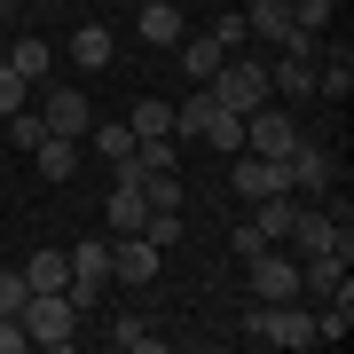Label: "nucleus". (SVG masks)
Masks as SVG:
<instances>
[{
  "label": "nucleus",
  "instance_id": "nucleus-1",
  "mask_svg": "<svg viewBox=\"0 0 354 354\" xmlns=\"http://www.w3.org/2000/svg\"><path fill=\"white\" fill-rule=\"evenodd\" d=\"M283 244H291V260H315V252L354 260V205H339V197H299V205H291Z\"/></svg>",
  "mask_w": 354,
  "mask_h": 354
},
{
  "label": "nucleus",
  "instance_id": "nucleus-2",
  "mask_svg": "<svg viewBox=\"0 0 354 354\" xmlns=\"http://www.w3.org/2000/svg\"><path fill=\"white\" fill-rule=\"evenodd\" d=\"M79 330H87V315H79L71 291H32V299H24V339L32 346H55V354H64Z\"/></svg>",
  "mask_w": 354,
  "mask_h": 354
},
{
  "label": "nucleus",
  "instance_id": "nucleus-3",
  "mask_svg": "<svg viewBox=\"0 0 354 354\" xmlns=\"http://www.w3.org/2000/svg\"><path fill=\"white\" fill-rule=\"evenodd\" d=\"M205 95H213L221 111H236V118H244V111H260V102H268V64H260V55H244V48H236V55H221V71L205 79Z\"/></svg>",
  "mask_w": 354,
  "mask_h": 354
},
{
  "label": "nucleus",
  "instance_id": "nucleus-4",
  "mask_svg": "<svg viewBox=\"0 0 354 354\" xmlns=\"http://www.w3.org/2000/svg\"><path fill=\"white\" fill-rule=\"evenodd\" d=\"M244 150H260V158H291V150H299V118H291V102L268 95L260 111H244Z\"/></svg>",
  "mask_w": 354,
  "mask_h": 354
},
{
  "label": "nucleus",
  "instance_id": "nucleus-5",
  "mask_svg": "<svg viewBox=\"0 0 354 354\" xmlns=\"http://www.w3.org/2000/svg\"><path fill=\"white\" fill-rule=\"evenodd\" d=\"M64 260H71V283H64V291L79 299V315H87L102 291H111V236H79Z\"/></svg>",
  "mask_w": 354,
  "mask_h": 354
},
{
  "label": "nucleus",
  "instance_id": "nucleus-6",
  "mask_svg": "<svg viewBox=\"0 0 354 354\" xmlns=\"http://www.w3.org/2000/svg\"><path fill=\"white\" fill-rule=\"evenodd\" d=\"M244 291H252V299H299V260H291L283 244H260V252L244 260Z\"/></svg>",
  "mask_w": 354,
  "mask_h": 354
},
{
  "label": "nucleus",
  "instance_id": "nucleus-7",
  "mask_svg": "<svg viewBox=\"0 0 354 354\" xmlns=\"http://www.w3.org/2000/svg\"><path fill=\"white\" fill-rule=\"evenodd\" d=\"M283 174H291V197H330L339 189V158H330L323 142H307V134H299V150L283 158Z\"/></svg>",
  "mask_w": 354,
  "mask_h": 354
},
{
  "label": "nucleus",
  "instance_id": "nucleus-8",
  "mask_svg": "<svg viewBox=\"0 0 354 354\" xmlns=\"http://www.w3.org/2000/svg\"><path fill=\"white\" fill-rule=\"evenodd\" d=\"M228 189H236L244 205H260V197H291V174H283V158L236 150V174H228Z\"/></svg>",
  "mask_w": 354,
  "mask_h": 354
},
{
  "label": "nucleus",
  "instance_id": "nucleus-9",
  "mask_svg": "<svg viewBox=\"0 0 354 354\" xmlns=\"http://www.w3.org/2000/svg\"><path fill=\"white\" fill-rule=\"evenodd\" d=\"M354 260L339 252H315V260H299V299L307 307H323V299H354V276H346Z\"/></svg>",
  "mask_w": 354,
  "mask_h": 354
},
{
  "label": "nucleus",
  "instance_id": "nucleus-10",
  "mask_svg": "<svg viewBox=\"0 0 354 354\" xmlns=\"http://www.w3.org/2000/svg\"><path fill=\"white\" fill-rule=\"evenodd\" d=\"M244 32H252L260 48H276V55H283V48H299V39H307L299 24H291V8H283V0H244Z\"/></svg>",
  "mask_w": 354,
  "mask_h": 354
},
{
  "label": "nucleus",
  "instance_id": "nucleus-11",
  "mask_svg": "<svg viewBox=\"0 0 354 354\" xmlns=\"http://www.w3.org/2000/svg\"><path fill=\"white\" fill-rule=\"evenodd\" d=\"M39 118H48V134H64V142H87V127H95V111H87L79 87H48L39 95Z\"/></svg>",
  "mask_w": 354,
  "mask_h": 354
},
{
  "label": "nucleus",
  "instance_id": "nucleus-12",
  "mask_svg": "<svg viewBox=\"0 0 354 354\" xmlns=\"http://www.w3.org/2000/svg\"><path fill=\"white\" fill-rule=\"evenodd\" d=\"M142 39H150V48H174L181 32H189V8H181V0H142Z\"/></svg>",
  "mask_w": 354,
  "mask_h": 354
},
{
  "label": "nucleus",
  "instance_id": "nucleus-13",
  "mask_svg": "<svg viewBox=\"0 0 354 354\" xmlns=\"http://www.w3.org/2000/svg\"><path fill=\"white\" fill-rule=\"evenodd\" d=\"M174 48H181V71H189V79H197V87H205V79H213V71H221V55H228V48H221V39H213V32H181V39H174Z\"/></svg>",
  "mask_w": 354,
  "mask_h": 354
},
{
  "label": "nucleus",
  "instance_id": "nucleus-14",
  "mask_svg": "<svg viewBox=\"0 0 354 354\" xmlns=\"http://www.w3.org/2000/svg\"><path fill=\"white\" fill-rule=\"evenodd\" d=\"M102 339H111L118 354H158V346H165V330H158L150 315H118L111 330H102Z\"/></svg>",
  "mask_w": 354,
  "mask_h": 354
},
{
  "label": "nucleus",
  "instance_id": "nucleus-15",
  "mask_svg": "<svg viewBox=\"0 0 354 354\" xmlns=\"http://www.w3.org/2000/svg\"><path fill=\"white\" fill-rule=\"evenodd\" d=\"M346 87H354V55H346V48H330V39H323V55H315V95L346 102Z\"/></svg>",
  "mask_w": 354,
  "mask_h": 354
},
{
  "label": "nucleus",
  "instance_id": "nucleus-16",
  "mask_svg": "<svg viewBox=\"0 0 354 354\" xmlns=\"http://www.w3.org/2000/svg\"><path fill=\"white\" fill-rule=\"evenodd\" d=\"M111 55H118L111 24H79V32H71V64H79V71H102Z\"/></svg>",
  "mask_w": 354,
  "mask_h": 354
},
{
  "label": "nucleus",
  "instance_id": "nucleus-17",
  "mask_svg": "<svg viewBox=\"0 0 354 354\" xmlns=\"http://www.w3.org/2000/svg\"><path fill=\"white\" fill-rule=\"evenodd\" d=\"M32 165H39V181H71L79 174V142H64V134H48L32 150Z\"/></svg>",
  "mask_w": 354,
  "mask_h": 354
},
{
  "label": "nucleus",
  "instance_id": "nucleus-18",
  "mask_svg": "<svg viewBox=\"0 0 354 354\" xmlns=\"http://www.w3.org/2000/svg\"><path fill=\"white\" fill-rule=\"evenodd\" d=\"M205 127H213V95L197 87V95L174 102V142H205Z\"/></svg>",
  "mask_w": 354,
  "mask_h": 354
},
{
  "label": "nucleus",
  "instance_id": "nucleus-19",
  "mask_svg": "<svg viewBox=\"0 0 354 354\" xmlns=\"http://www.w3.org/2000/svg\"><path fill=\"white\" fill-rule=\"evenodd\" d=\"M87 142H95V158H102V165H127V158H134V127H127V118H111V127H87Z\"/></svg>",
  "mask_w": 354,
  "mask_h": 354
},
{
  "label": "nucleus",
  "instance_id": "nucleus-20",
  "mask_svg": "<svg viewBox=\"0 0 354 354\" xmlns=\"http://www.w3.org/2000/svg\"><path fill=\"white\" fill-rule=\"evenodd\" d=\"M71 283V260L64 252H32L24 260V291H64Z\"/></svg>",
  "mask_w": 354,
  "mask_h": 354
},
{
  "label": "nucleus",
  "instance_id": "nucleus-21",
  "mask_svg": "<svg viewBox=\"0 0 354 354\" xmlns=\"http://www.w3.org/2000/svg\"><path fill=\"white\" fill-rule=\"evenodd\" d=\"M127 127H134V142H150V134H174V102H158V95H142L134 111H127Z\"/></svg>",
  "mask_w": 354,
  "mask_h": 354
},
{
  "label": "nucleus",
  "instance_id": "nucleus-22",
  "mask_svg": "<svg viewBox=\"0 0 354 354\" xmlns=\"http://www.w3.org/2000/svg\"><path fill=\"white\" fill-rule=\"evenodd\" d=\"M8 71H24V79H48V71H55V48H48V39H32V32H24V39L8 48Z\"/></svg>",
  "mask_w": 354,
  "mask_h": 354
},
{
  "label": "nucleus",
  "instance_id": "nucleus-23",
  "mask_svg": "<svg viewBox=\"0 0 354 354\" xmlns=\"http://www.w3.org/2000/svg\"><path fill=\"white\" fill-rule=\"evenodd\" d=\"M142 205H174V213H181V205H189V181H181V165H174V174H142Z\"/></svg>",
  "mask_w": 354,
  "mask_h": 354
},
{
  "label": "nucleus",
  "instance_id": "nucleus-24",
  "mask_svg": "<svg viewBox=\"0 0 354 354\" xmlns=\"http://www.w3.org/2000/svg\"><path fill=\"white\" fill-rule=\"evenodd\" d=\"M291 205H299V197H260V205H252V228H260L268 244H283V228H291Z\"/></svg>",
  "mask_w": 354,
  "mask_h": 354
},
{
  "label": "nucleus",
  "instance_id": "nucleus-25",
  "mask_svg": "<svg viewBox=\"0 0 354 354\" xmlns=\"http://www.w3.org/2000/svg\"><path fill=\"white\" fill-rule=\"evenodd\" d=\"M213 39H221L228 55H236V48H252V32H244V8H236V0H221V8H213Z\"/></svg>",
  "mask_w": 354,
  "mask_h": 354
},
{
  "label": "nucleus",
  "instance_id": "nucleus-26",
  "mask_svg": "<svg viewBox=\"0 0 354 354\" xmlns=\"http://www.w3.org/2000/svg\"><path fill=\"white\" fill-rule=\"evenodd\" d=\"M205 142H213L221 158H236V150H244V118H236V111H221V102H213V127H205Z\"/></svg>",
  "mask_w": 354,
  "mask_h": 354
},
{
  "label": "nucleus",
  "instance_id": "nucleus-27",
  "mask_svg": "<svg viewBox=\"0 0 354 354\" xmlns=\"http://www.w3.org/2000/svg\"><path fill=\"white\" fill-rule=\"evenodd\" d=\"M8 142H16V150H39V142H48V118H39V111H16L8 118Z\"/></svg>",
  "mask_w": 354,
  "mask_h": 354
},
{
  "label": "nucleus",
  "instance_id": "nucleus-28",
  "mask_svg": "<svg viewBox=\"0 0 354 354\" xmlns=\"http://www.w3.org/2000/svg\"><path fill=\"white\" fill-rule=\"evenodd\" d=\"M283 8H291V24H299V32H323L339 0H283Z\"/></svg>",
  "mask_w": 354,
  "mask_h": 354
},
{
  "label": "nucleus",
  "instance_id": "nucleus-29",
  "mask_svg": "<svg viewBox=\"0 0 354 354\" xmlns=\"http://www.w3.org/2000/svg\"><path fill=\"white\" fill-rule=\"evenodd\" d=\"M24 299H32V291H24V268H0V315H24Z\"/></svg>",
  "mask_w": 354,
  "mask_h": 354
},
{
  "label": "nucleus",
  "instance_id": "nucleus-30",
  "mask_svg": "<svg viewBox=\"0 0 354 354\" xmlns=\"http://www.w3.org/2000/svg\"><path fill=\"white\" fill-rule=\"evenodd\" d=\"M24 87H32L24 71H8V64H0V118H16V111H24Z\"/></svg>",
  "mask_w": 354,
  "mask_h": 354
},
{
  "label": "nucleus",
  "instance_id": "nucleus-31",
  "mask_svg": "<svg viewBox=\"0 0 354 354\" xmlns=\"http://www.w3.org/2000/svg\"><path fill=\"white\" fill-rule=\"evenodd\" d=\"M260 244H268V236H260V228H252V221H236V236H228V252H236V260H252V252H260Z\"/></svg>",
  "mask_w": 354,
  "mask_h": 354
},
{
  "label": "nucleus",
  "instance_id": "nucleus-32",
  "mask_svg": "<svg viewBox=\"0 0 354 354\" xmlns=\"http://www.w3.org/2000/svg\"><path fill=\"white\" fill-rule=\"evenodd\" d=\"M32 339H24V315H0V354H24Z\"/></svg>",
  "mask_w": 354,
  "mask_h": 354
},
{
  "label": "nucleus",
  "instance_id": "nucleus-33",
  "mask_svg": "<svg viewBox=\"0 0 354 354\" xmlns=\"http://www.w3.org/2000/svg\"><path fill=\"white\" fill-rule=\"evenodd\" d=\"M181 8H221V0H181Z\"/></svg>",
  "mask_w": 354,
  "mask_h": 354
}]
</instances>
